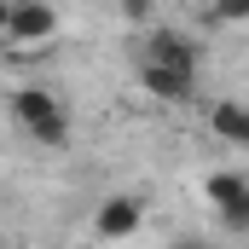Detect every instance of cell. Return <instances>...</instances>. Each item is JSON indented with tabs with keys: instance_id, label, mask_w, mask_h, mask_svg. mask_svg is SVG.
I'll list each match as a JSON object with an SVG mask.
<instances>
[{
	"instance_id": "1",
	"label": "cell",
	"mask_w": 249,
	"mask_h": 249,
	"mask_svg": "<svg viewBox=\"0 0 249 249\" xmlns=\"http://www.w3.org/2000/svg\"><path fill=\"white\" fill-rule=\"evenodd\" d=\"M6 110H12V122L23 127L35 145H47V151L70 145V116H64V105L47 93V87H18Z\"/></svg>"
},
{
	"instance_id": "5",
	"label": "cell",
	"mask_w": 249,
	"mask_h": 249,
	"mask_svg": "<svg viewBox=\"0 0 249 249\" xmlns=\"http://www.w3.org/2000/svg\"><path fill=\"white\" fill-rule=\"evenodd\" d=\"M145 64H174V70H191L197 75V64H203V47L180 35V29H151V41H145Z\"/></svg>"
},
{
	"instance_id": "9",
	"label": "cell",
	"mask_w": 249,
	"mask_h": 249,
	"mask_svg": "<svg viewBox=\"0 0 249 249\" xmlns=\"http://www.w3.org/2000/svg\"><path fill=\"white\" fill-rule=\"evenodd\" d=\"M151 12H157V0H122V18H127V23H151Z\"/></svg>"
},
{
	"instance_id": "7",
	"label": "cell",
	"mask_w": 249,
	"mask_h": 249,
	"mask_svg": "<svg viewBox=\"0 0 249 249\" xmlns=\"http://www.w3.org/2000/svg\"><path fill=\"white\" fill-rule=\"evenodd\" d=\"M209 133L220 145H232V151H249V105H238V99L209 105Z\"/></svg>"
},
{
	"instance_id": "2",
	"label": "cell",
	"mask_w": 249,
	"mask_h": 249,
	"mask_svg": "<svg viewBox=\"0 0 249 249\" xmlns=\"http://www.w3.org/2000/svg\"><path fill=\"white\" fill-rule=\"evenodd\" d=\"M53 35H58V6H53V0H12L6 41H18V47H47Z\"/></svg>"
},
{
	"instance_id": "6",
	"label": "cell",
	"mask_w": 249,
	"mask_h": 249,
	"mask_svg": "<svg viewBox=\"0 0 249 249\" xmlns=\"http://www.w3.org/2000/svg\"><path fill=\"white\" fill-rule=\"evenodd\" d=\"M139 87H145L151 99H168V105H174V99H191V93H197V75H191V70H174V64H145L139 58Z\"/></svg>"
},
{
	"instance_id": "3",
	"label": "cell",
	"mask_w": 249,
	"mask_h": 249,
	"mask_svg": "<svg viewBox=\"0 0 249 249\" xmlns=\"http://www.w3.org/2000/svg\"><path fill=\"white\" fill-rule=\"evenodd\" d=\"M203 197L214 203V214H220L226 232H249V180L244 174H209Z\"/></svg>"
},
{
	"instance_id": "11",
	"label": "cell",
	"mask_w": 249,
	"mask_h": 249,
	"mask_svg": "<svg viewBox=\"0 0 249 249\" xmlns=\"http://www.w3.org/2000/svg\"><path fill=\"white\" fill-rule=\"evenodd\" d=\"M174 249H209V244H203V238H180Z\"/></svg>"
},
{
	"instance_id": "8",
	"label": "cell",
	"mask_w": 249,
	"mask_h": 249,
	"mask_svg": "<svg viewBox=\"0 0 249 249\" xmlns=\"http://www.w3.org/2000/svg\"><path fill=\"white\" fill-rule=\"evenodd\" d=\"M214 23H249V0H209Z\"/></svg>"
},
{
	"instance_id": "10",
	"label": "cell",
	"mask_w": 249,
	"mask_h": 249,
	"mask_svg": "<svg viewBox=\"0 0 249 249\" xmlns=\"http://www.w3.org/2000/svg\"><path fill=\"white\" fill-rule=\"evenodd\" d=\"M6 23H12V0H0V35H6Z\"/></svg>"
},
{
	"instance_id": "4",
	"label": "cell",
	"mask_w": 249,
	"mask_h": 249,
	"mask_svg": "<svg viewBox=\"0 0 249 249\" xmlns=\"http://www.w3.org/2000/svg\"><path fill=\"white\" fill-rule=\"evenodd\" d=\"M145 226V209H139V197H105L99 203V214H93V232L105 238V244H122Z\"/></svg>"
}]
</instances>
